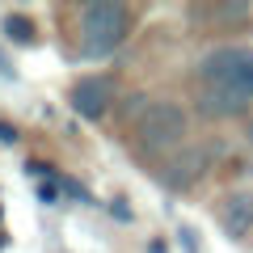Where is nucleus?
I'll return each instance as SVG.
<instances>
[{
	"label": "nucleus",
	"mask_w": 253,
	"mask_h": 253,
	"mask_svg": "<svg viewBox=\"0 0 253 253\" xmlns=\"http://www.w3.org/2000/svg\"><path fill=\"white\" fill-rule=\"evenodd\" d=\"M186 135H190V110L173 97H152V106L131 126V144L148 161H165L177 148H186Z\"/></svg>",
	"instance_id": "1"
},
{
	"label": "nucleus",
	"mask_w": 253,
	"mask_h": 253,
	"mask_svg": "<svg viewBox=\"0 0 253 253\" xmlns=\"http://www.w3.org/2000/svg\"><path fill=\"white\" fill-rule=\"evenodd\" d=\"M76 26H81V55L84 59H106L131 38L135 9L118 4V0H89V4H81Z\"/></svg>",
	"instance_id": "2"
},
{
	"label": "nucleus",
	"mask_w": 253,
	"mask_h": 253,
	"mask_svg": "<svg viewBox=\"0 0 253 253\" xmlns=\"http://www.w3.org/2000/svg\"><path fill=\"white\" fill-rule=\"evenodd\" d=\"M199 84H232L253 97V46L241 42H219L199 55Z\"/></svg>",
	"instance_id": "3"
},
{
	"label": "nucleus",
	"mask_w": 253,
	"mask_h": 253,
	"mask_svg": "<svg viewBox=\"0 0 253 253\" xmlns=\"http://www.w3.org/2000/svg\"><path fill=\"white\" fill-rule=\"evenodd\" d=\"M219 152H224L219 144H186V148H177L173 156H165L156 165V181L169 194H186V190H194L211 173V165H215Z\"/></svg>",
	"instance_id": "4"
},
{
	"label": "nucleus",
	"mask_w": 253,
	"mask_h": 253,
	"mask_svg": "<svg viewBox=\"0 0 253 253\" xmlns=\"http://www.w3.org/2000/svg\"><path fill=\"white\" fill-rule=\"evenodd\" d=\"M215 224L232 245L253 241V186H232L224 190V199L215 203Z\"/></svg>",
	"instance_id": "5"
},
{
	"label": "nucleus",
	"mask_w": 253,
	"mask_h": 253,
	"mask_svg": "<svg viewBox=\"0 0 253 253\" xmlns=\"http://www.w3.org/2000/svg\"><path fill=\"white\" fill-rule=\"evenodd\" d=\"M194 110L207 123H232V118H245L253 110V97L245 89H232V84H199Z\"/></svg>",
	"instance_id": "6"
},
{
	"label": "nucleus",
	"mask_w": 253,
	"mask_h": 253,
	"mask_svg": "<svg viewBox=\"0 0 253 253\" xmlns=\"http://www.w3.org/2000/svg\"><path fill=\"white\" fill-rule=\"evenodd\" d=\"M118 97V84L110 72H93V76H81V81L72 84V93H68V101H72V110L81 118H89V123H101V118L110 114V106H114Z\"/></svg>",
	"instance_id": "7"
},
{
	"label": "nucleus",
	"mask_w": 253,
	"mask_h": 253,
	"mask_svg": "<svg viewBox=\"0 0 253 253\" xmlns=\"http://www.w3.org/2000/svg\"><path fill=\"white\" fill-rule=\"evenodd\" d=\"M190 17L207 21L203 30H253V4H199Z\"/></svg>",
	"instance_id": "8"
},
{
	"label": "nucleus",
	"mask_w": 253,
	"mask_h": 253,
	"mask_svg": "<svg viewBox=\"0 0 253 253\" xmlns=\"http://www.w3.org/2000/svg\"><path fill=\"white\" fill-rule=\"evenodd\" d=\"M4 34L13 38V42H21V46H30L38 38V30H34V21L26 17V13H9L4 17Z\"/></svg>",
	"instance_id": "9"
},
{
	"label": "nucleus",
	"mask_w": 253,
	"mask_h": 253,
	"mask_svg": "<svg viewBox=\"0 0 253 253\" xmlns=\"http://www.w3.org/2000/svg\"><path fill=\"white\" fill-rule=\"evenodd\" d=\"M59 190H68V194H72V199H81V203H93V194L81 186V181H72V177H59Z\"/></svg>",
	"instance_id": "10"
},
{
	"label": "nucleus",
	"mask_w": 253,
	"mask_h": 253,
	"mask_svg": "<svg viewBox=\"0 0 253 253\" xmlns=\"http://www.w3.org/2000/svg\"><path fill=\"white\" fill-rule=\"evenodd\" d=\"M38 199L42 203H59L63 194H59V181H42V186H38Z\"/></svg>",
	"instance_id": "11"
},
{
	"label": "nucleus",
	"mask_w": 253,
	"mask_h": 253,
	"mask_svg": "<svg viewBox=\"0 0 253 253\" xmlns=\"http://www.w3.org/2000/svg\"><path fill=\"white\" fill-rule=\"evenodd\" d=\"M181 245H186V253H199V241H194V228L181 224Z\"/></svg>",
	"instance_id": "12"
},
{
	"label": "nucleus",
	"mask_w": 253,
	"mask_h": 253,
	"mask_svg": "<svg viewBox=\"0 0 253 253\" xmlns=\"http://www.w3.org/2000/svg\"><path fill=\"white\" fill-rule=\"evenodd\" d=\"M0 144H17V126L13 123H0Z\"/></svg>",
	"instance_id": "13"
},
{
	"label": "nucleus",
	"mask_w": 253,
	"mask_h": 253,
	"mask_svg": "<svg viewBox=\"0 0 253 253\" xmlns=\"http://www.w3.org/2000/svg\"><path fill=\"white\" fill-rule=\"evenodd\" d=\"M148 253H169V245H165L161 236H152V241H148Z\"/></svg>",
	"instance_id": "14"
},
{
	"label": "nucleus",
	"mask_w": 253,
	"mask_h": 253,
	"mask_svg": "<svg viewBox=\"0 0 253 253\" xmlns=\"http://www.w3.org/2000/svg\"><path fill=\"white\" fill-rule=\"evenodd\" d=\"M249 139H253V126H249Z\"/></svg>",
	"instance_id": "15"
}]
</instances>
